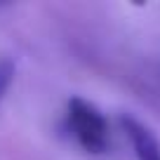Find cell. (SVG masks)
Masks as SVG:
<instances>
[{
	"mask_svg": "<svg viewBox=\"0 0 160 160\" xmlns=\"http://www.w3.org/2000/svg\"><path fill=\"white\" fill-rule=\"evenodd\" d=\"M68 127L73 132L75 141L82 146V151L92 155H99L108 148L111 144V132H108V120L104 118L99 108L82 97H73L68 101Z\"/></svg>",
	"mask_w": 160,
	"mask_h": 160,
	"instance_id": "1",
	"label": "cell"
},
{
	"mask_svg": "<svg viewBox=\"0 0 160 160\" xmlns=\"http://www.w3.org/2000/svg\"><path fill=\"white\" fill-rule=\"evenodd\" d=\"M120 127L125 132V137L130 139L134 155L139 160H160V139L155 137V132L148 125H144L139 118L130 113H122L118 118Z\"/></svg>",
	"mask_w": 160,
	"mask_h": 160,
	"instance_id": "2",
	"label": "cell"
},
{
	"mask_svg": "<svg viewBox=\"0 0 160 160\" xmlns=\"http://www.w3.org/2000/svg\"><path fill=\"white\" fill-rule=\"evenodd\" d=\"M12 80H14V61L10 59H0V101L7 94Z\"/></svg>",
	"mask_w": 160,
	"mask_h": 160,
	"instance_id": "3",
	"label": "cell"
}]
</instances>
